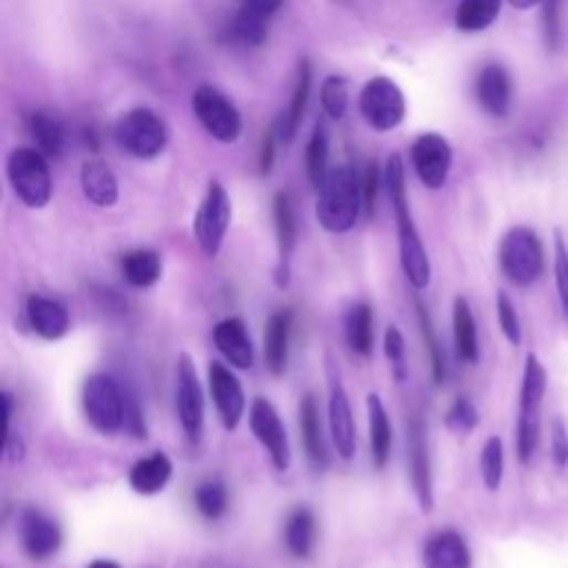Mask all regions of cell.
Here are the masks:
<instances>
[{"instance_id":"cell-1","label":"cell","mask_w":568,"mask_h":568,"mask_svg":"<svg viewBox=\"0 0 568 568\" xmlns=\"http://www.w3.org/2000/svg\"><path fill=\"white\" fill-rule=\"evenodd\" d=\"M387 189L391 198V207L396 213V224H398V246H400V264L411 282V287L422 292L429 287L431 282V260L427 253V246L422 242V235L416 227L411 207H409V196H407V173H404V162L398 154H393L387 162Z\"/></svg>"},{"instance_id":"cell-2","label":"cell","mask_w":568,"mask_h":568,"mask_svg":"<svg viewBox=\"0 0 568 568\" xmlns=\"http://www.w3.org/2000/svg\"><path fill=\"white\" fill-rule=\"evenodd\" d=\"M362 207V176L347 165L332 169L318 189L316 218L320 227L329 233H347L356 227Z\"/></svg>"},{"instance_id":"cell-3","label":"cell","mask_w":568,"mask_h":568,"mask_svg":"<svg viewBox=\"0 0 568 568\" xmlns=\"http://www.w3.org/2000/svg\"><path fill=\"white\" fill-rule=\"evenodd\" d=\"M548 376L544 365L537 356L528 354L522 374V389H519V416H517V455L526 464L530 462L537 440H539V413L541 400L546 396Z\"/></svg>"},{"instance_id":"cell-4","label":"cell","mask_w":568,"mask_h":568,"mask_svg":"<svg viewBox=\"0 0 568 568\" xmlns=\"http://www.w3.org/2000/svg\"><path fill=\"white\" fill-rule=\"evenodd\" d=\"M8 180L17 198L30 209H43L54 193L48 156L36 147H19L8 158Z\"/></svg>"},{"instance_id":"cell-5","label":"cell","mask_w":568,"mask_h":568,"mask_svg":"<svg viewBox=\"0 0 568 568\" xmlns=\"http://www.w3.org/2000/svg\"><path fill=\"white\" fill-rule=\"evenodd\" d=\"M127 391L107 374H94L83 385V409L87 422L103 435L125 429Z\"/></svg>"},{"instance_id":"cell-6","label":"cell","mask_w":568,"mask_h":568,"mask_svg":"<svg viewBox=\"0 0 568 568\" xmlns=\"http://www.w3.org/2000/svg\"><path fill=\"white\" fill-rule=\"evenodd\" d=\"M499 266L515 287H530L544 271V249L535 231L513 227L499 244Z\"/></svg>"},{"instance_id":"cell-7","label":"cell","mask_w":568,"mask_h":568,"mask_svg":"<svg viewBox=\"0 0 568 568\" xmlns=\"http://www.w3.org/2000/svg\"><path fill=\"white\" fill-rule=\"evenodd\" d=\"M116 140L129 156L138 160H154L165 151L169 134L158 114L147 107H138L118 120Z\"/></svg>"},{"instance_id":"cell-8","label":"cell","mask_w":568,"mask_h":568,"mask_svg":"<svg viewBox=\"0 0 568 568\" xmlns=\"http://www.w3.org/2000/svg\"><path fill=\"white\" fill-rule=\"evenodd\" d=\"M229 222H231L229 193L218 180H209L207 193L193 218V235H196L200 249L209 257H215L220 253L224 235L229 231Z\"/></svg>"},{"instance_id":"cell-9","label":"cell","mask_w":568,"mask_h":568,"mask_svg":"<svg viewBox=\"0 0 568 568\" xmlns=\"http://www.w3.org/2000/svg\"><path fill=\"white\" fill-rule=\"evenodd\" d=\"M360 112L376 132H393L407 116V101L391 78L376 76L360 92Z\"/></svg>"},{"instance_id":"cell-10","label":"cell","mask_w":568,"mask_h":568,"mask_svg":"<svg viewBox=\"0 0 568 568\" xmlns=\"http://www.w3.org/2000/svg\"><path fill=\"white\" fill-rule=\"evenodd\" d=\"M191 107L200 125L207 129L209 136L215 140L231 145L242 134V118L235 105L215 87L202 85L191 96Z\"/></svg>"},{"instance_id":"cell-11","label":"cell","mask_w":568,"mask_h":568,"mask_svg":"<svg viewBox=\"0 0 568 568\" xmlns=\"http://www.w3.org/2000/svg\"><path fill=\"white\" fill-rule=\"evenodd\" d=\"M176 411L185 435L191 442H200L204 431V393L189 354H180L176 362Z\"/></svg>"},{"instance_id":"cell-12","label":"cell","mask_w":568,"mask_h":568,"mask_svg":"<svg viewBox=\"0 0 568 568\" xmlns=\"http://www.w3.org/2000/svg\"><path fill=\"white\" fill-rule=\"evenodd\" d=\"M249 427L262 449L269 453L275 471L287 473L292 466V449L287 429L282 424L277 409L266 398H255L249 409Z\"/></svg>"},{"instance_id":"cell-13","label":"cell","mask_w":568,"mask_h":568,"mask_svg":"<svg viewBox=\"0 0 568 568\" xmlns=\"http://www.w3.org/2000/svg\"><path fill=\"white\" fill-rule=\"evenodd\" d=\"M411 165L427 189H442L453 165L451 145L440 134H422L411 147Z\"/></svg>"},{"instance_id":"cell-14","label":"cell","mask_w":568,"mask_h":568,"mask_svg":"<svg viewBox=\"0 0 568 568\" xmlns=\"http://www.w3.org/2000/svg\"><path fill=\"white\" fill-rule=\"evenodd\" d=\"M207 380H209V393H211V400L215 404L222 427L227 431H235L244 416V409H246L244 389H242L238 376L227 365L213 360V362H209Z\"/></svg>"},{"instance_id":"cell-15","label":"cell","mask_w":568,"mask_h":568,"mask_svg":"<svg viewBox=\"0 0 568 568\" xmlns=\"http://www.w3.org/2000/svg\"><path fill=\"white\" fill-rule=\"evenodd\" d=\"M273 222H275V238H277V266L273 280L280 290L290 287L292 280V257L298 242V224L292 198L280 191L273 198Z\"/></svg>"},{"instance_id":"cell-16","label":"cell","mask_w":568,"mask_h":568,"mask_svg":"<svg viewBox=\"0 0 568 568\" xmlns=\"http://www.w3.org/2000/svg\"><path fill=\"white\" fill-rule=\"evenodd\" d=\"M409 466H411V482H413L418 504L422 513H431L435 506L433 471H431V455H429V442H427V427L420 416H413L409 424Z\"/></svg>"},{"instance_id":"cell-17","label":"cell","mask_w":568,"mask_h":568,"mask_svg":"<svg viewBox=\"0 0 568 568\" xmlns=\"http://www.w3.org/2000/svg\"><path fill=\"white\" fill-rule=\"evenodd\" d=\"M19 528L23 548L34 561H45L54 557L63 546L61 526L56 524V519H52L39 508H25Z\"/></svg>"},{"instance_id":"cell-18","label":"cell","mask_w":568,"mask_h":568,"mask_svg":"<svg viewBox=\"0 0 568 568\" xmlns=\"http://www.w3.org/2000/svg\"><path fill=\"white\" fill-rule=\"evenodd\" d=\"M329 429L338 455L351 460L356 455V422L347 389L338 374H332L329 385Z\"/></svg>"},{"instance_id":"cell-19","label":"cell","mask_w":568,"mask_h":568,"mask_svg":"<svg viewBox=\"0 0 568 568\" xmlns=\"http://www.w3.org/2000/svg\"><path fill=\"white\" fill-rule=\"evenodd\" d=\"M294 312L277 309L269 316L264 327V367L273 378L287 374L290 367V343H292Z\"/></svg>"},{"instance_id":"cell-20","label":"cell","mask_w":568,"mask_h":568,"mask_svg":"<svg viewBox=\"0 0 568 568\" xmlns=\"http://www.w3.org/2000/svg\"><path fill=\"white\" fill-rule=\"evenodd\" d=\"M213 345L233 369L246 371L253 367V360H255L253 343L249 338V332L242 318L220 320L213 327Z\"/></svg>"},{"instance_id":"cell-21","label":"cell","mask_w":568,"mask_h":568,"mask_svg":"<svg viewBox=\"0 0 568 568\" xmlns=\"http://www.w3.org/2000/svg\"><path fill=\"white\" fill-rule=\"evenodd\" d=\"M25 314H28V323L34 329L36 336H41L43 340H61L67 336L70 332V312L61 301L34 294L28 298L25 305Z\"/></svg>"},{"instance_id":"cell-22","label":"cell","mask_w":568,"mask_h":568,"mask_svg":"<svg viewBox=\"0 0 568 568\" xmlns=\"http://www.w3.org/2000/svg\"><path fill=\"white\" fill-rule=\"evenodd\" d=\"M424 568H473V555L457 530H440L424 544Z\"/></svg>"},{"instance_id":"cell-23","label":"cell","mask_w":568,"mask_h":568,"mask_svg":"<svg viewBox=\"0 0 568 568\" xmlns=\"http://www.w3.org/2000/svg\"><path fill=\"white\" fill-rule=\"evenodd\" d=\"M312 78H314L312 63L303 61L301 67H298V78H296L292 103H290L287 112L282 114V118L275 123L277 138L284 145H290L296 138V134L303 125V118H305V112H307V105H309V96H312Z\"/></svg>"},{"instance_id":"cell-24","label":"cell","mask_w":568,"mask_h":568,"mask_svg":"<svg viewBox=\"0 0 568 568\" xmlns=\"http://www.w3.org/2000/svg\"><path fill=\"white\" fill-rule=\"evenodd\" d=\"M480 107L495 118L506 116L511 105V78L502 65H486L477 76Z\"/></svg>"},{"instance_id":"cell-25","label":"cell","mask_w":568,"mask_h":568,"mask_svg":"<svg viewBox=\"0 0 568 568\" xmlns=\"http://www.w3.org/2000/svg\"><path fill=\"white\" fill-rule=\"evenodd\" d=\"M298 416H301V433H303V444L307 451L309 462L316 469H327L329 466V451L325 444V435H323V422H320V407L314 393H307L301 400L298 407Z\"/></svg>"},{"instance_id":"cell-26","label":"cell","mask_w":568,"mask_h":568,"mask_svg":"<svg viewBox=\"0 0 568 568\" xmlns=\"http://www.w3.org/2000/svg\"><path fill=\"white\" fill-rule=\"evenodd\" d=\"M318 519L309 506H298L290 513L284 524V544L296 559H309L316 548Z\"/></svg>"},{"instance_id":"cell-27","label":"cell","mask_w":568,"mask_h":568,"mask_svg":"<svg viewBox=\"0 0 568 568\" xmlns=\"http://www.w3.org/2000/svg\"><path fill=\"white\" fill-rule=\"evenodd\" d=\"M367 413H369V442H371V460L376 469H385L391 457L393 446V429L387 413V407L378 393L367 396Z\"/></svg>"},{"instance_id":"cell-28","label":"cell","mask_w":568,"mask_h":568,"mask_svg":"<svg viewBox=\"0 0 568 568\" xmlns=\"http://www.w3.org/2000/svg\"><path fill=\"white\" fill-rule=\"evenodd\" d=\"M171 473H173L171 460L162 451H156V453L138 460L132 466L127 480H129V486L138 495H156L169 484Z\"/></svg>"},{"instance_id":"cell-29","label":"cell","mask_w":568,"mask_h":568,"mask_svg":"<svg viewBox=\"0 0 568 568\" xmlns=\"http://www.w3.org/2000/svg\"><path fill=\"white\" fill-rule=\"evenodd\" d=\"M81 187L90 202L96 207H114L118 202V180L114 171L101 160H87L81 167Z\"/></svg>"},{"instance_id":"cell-30","label":"cell","mask_w":568,"mask_h":568,"mask_svg":"<svg viewBox=\"0 0 568 568\" xmlns=\"http://www.w3.org/2000/svg\"><path fill=\"white\" fill-rule=\"evenodd\" d=\"M120 273L134 290H149L162 275V257L154 249H134L120 257Z\"/></svg>"},{"instance_id":"cell-31","label":"cell","mask_w":568,"mask_h":568,"mask_svg":"<svg viewBox=\"0 0 568 568\" xmlns=\"http://www.w3.org/2000/svg\"><path fill=\"white\" fill-rule=\"evenodd\" d=\"M453 338L457 358L466 365H475L480 360V338L473 309L464 296L453 301Z\"/></svg>"},{"instance_id":"cell-32","label":"cell","mask_w":568,"mask_h":568,"mask_svg":"<svg viewBox=\"0 0 568 568\" xmlns=\"http://www.w3.org/2000/svg\"><path fill=\"white\" fill-rule=\"evenodd\" d=\"M345 338L356 356H371L374 351V309L367 303L354 305L345 316Z\"/></svg>"},{"instance_id":"cell-33","label":"cell","mask_w":568,"mask_h":568,"mask_svg":"<svg viewBox=\"0 0 568 568\" xmlns=\"http://www.w3.org/2000/svg\"><path fill=\"white\" fill-rule=\"evenodd\" d=\"M502 0H460L455 12V28L466 34L484 32L499 14Z\"/></svg>"},{"instance_id":"cell-34","label":"cell","mask_w":568,"mask_h":568,"mask_svg":"<svg viewBox=\"0 0 568 568\" xmlns=\"http://www.w3.org/2000/svg\"><path fill=\"white\" fill-rule=\"evenodd\" d=\"M30 134L36 149L48 158H59L65 147V129L56 116L50 112H36L30 118Z\"/></svg>"},{"instance_id":"cell-35","label":"cell","mask_w":568,"mask_h":568,"mask_svg":"<svg viewBox=\"0 0 568 568\" xmlns=\"http://www.w3.org/2000/svg\"><path fill=\"white\" fill-rule=\"evenodd\" d=\"M305 167H307V176L309 182L320 189L329 176V136H327V127L320 120L307 143L305 149Z\"/></svg>"},{"instance_id":"cell-36","label":"cell","mask_w":568,"mask_h":568,"mask_svg":"<svg viewBox=\"0 0 568 568\" xmlns=\"http://www.w3.org/2000/svg\"><path fill=\"white\" fill-rule=\"evenodd\" d=\"M193 499L198 513L211 522H218L229 508V493L224 482L220 480H204L202 484H198Z\"/></svg>"},{"instance_id":"cell-37","label":"cell","mask_w":568,"mask_h":568,"mask_svg":"<svg viewBox=\"0 0 568 568\" xmlns=\"http://www.w3.org/2000/svg\"><path fill=\"white\" fill-rule=\"evenodd\" d=\"M480 473L488 491H497L504 480V442L499 435H491L480 453Z\"/></svg>"},{"instance_id":"cell-38","label":"cell","mask_w":568,"mask_h":568,"mask_svg":"<svg viewBox=\"0 0 568 568\" xmlns=\"http://www.w3.org/2000/svg\"><path fill=\"white\" fill-rule=\"evenodd\" d=\"M416 312H418V325H420V332H422V338H424L427 351H429L433 380L440 385V382H444V378H446V360H444V351H442V347H440V340H438V334H435V327H433V320H431L429 309L418 301V303H416Z\"/></svg>"},{"instance_id":"cell-39","label":"cell","mask_w":568,"mask_h":568,"mask_svg":"<svg viewBox=\"0 0 568 568\" xmlns=\"http://www.w3.org/2000/svg\"><path fill=\"white\" fill-rule=\"evenodd\" d=\"M266 21L269 19L242 6L231 21V39L242 45H260L266 36Z\"/></svg>"},{"instance_id":"cell-40","label":"cell","mask_w":568,"mask_h":568,"mask_svg":"<svg viewBox=\"0 0 568 568\" xmlns=\"http://www.w3.org/2000/svg\"><path fill=\"white\" fill-rule=\"evenodd\" d=\"M320 103L325 114L332 120H340L347 114L349 107V90H347V81L343 76H329L323 83V92H320Z\"/></svg>"},{"instance_id":"cell-41","label":"cell","mask_w":568,"mask_h":568,"mask_svg":"<svg viewBox=\"0 0 568 568\" xmlns=\"http://www.w3.org/2000/svg\"><path fill=\"white\" fill-rule=\"evenodd\" d=\"M444 424L455 435H469L480 424V413H477L475 404L462 396L449 407V411L444 416Z\"/></svg>"},{"instance_id":"cell-42","label":"cell","mask_w":568,"mask_h":568,"mask_svg":"<svg viewBox=\"0 0 568 568\" xmlns=\"http://www.w3.org/2000/svg\"><path fill=\"white\" fill-rule=\"evenodd\" d=\"M555 287L561 312L568 320V246L559 231H555Z\"/></svg>"},{"instance_id":"cell-43","label":"cell","mask_w":568,"mask_h":568,"mask_svg":"<svg viewBox=\"0 0 568 568\" xmlns=\"http://www.w3.org/2000/svg\"><path fill=\"white\" fill-rule=\"evenodd\" d=\"M497 320H499V329H502L504 338L513 347H519L522 345V323L515 312V305L511 303V298L504 292L497 294Z\"/></svg>"},{"instance_id":"cell-44","label":"cell","mask_w":568,"mask_h":568,"mask_svg":"<svg viewBox=\"0 0 568 568\" xmlns=\"http://www.w3.org/2000/svg\"><path fill=\"white\" fill-rule=\"evenodd\" d=\"M385 356L391 362L396 380L404 382V378H407V362H404L407 347H404V336L396 325H391L385 334Z\"/></svg>"},{"instance_id":"cell-45","label":"cell","mask_w":568,"mask_h":568,"mask_svg":"<svg viewBox=\"0 0 568 568\" xmlns=\"http://www.w3.org/2000/svg\"><path fill=\"white\" fill-rule=\"evenodd\" d=\"M550 455L557 469L568 466V433L561 418H555L550 427Z\"/></svg>"},{"instance_id":"cell-46","label":"cell","mask_w":568,"mask_h":568,"mask_svg":"<svg viewBox=\"0 0 568 568\" xmlns=\"http://www.w3.org/2000/svg\"><path fill=\"white\" fill-rule=\"evenodd\" d=\"M125 431H129L138 440L147 438V424H145L143 409L138 407V400L129 391H127V407H125Z\"/></svg>"},{"instance_id":"cell-47","label":"cell","mask_w":568,"mask_h":568,"mask_svg":"<svg viewBox=\"0 0 568 568\" xmlns=\"http://www.w3.org/2000/svg\"><path fill=\"white\" fill-rule=\"evenodd\" d=\"M378 189H380V169L376 162H369L362 173V198H365V209L369 215H374Z\"/></svg>"},{"instance_id":"cell-48","label":"cell","mask_w":568,"mask_h":568,"mask_svg":"<svg viewBox=\"0 0 568 568\" xmlns=\"http://www.w3.org/2000/svg\"><path fill=\"white\" fill-rule=\"evenodd\" d=\"M559 8L561 0H544V32L550 50L559 43Z\"/></svg>"},{"instance_id":"cell-49","label":"cell","mask_w":568,"mask_h":568,"mask_svg":"<svg viewBox=\"0 0 568 568\" xmlns=\"http://www.w3.org/2000/svg\"><path fill=\"white\" fill-rule=\"evenodd\" d=\"M275 143H280V138H277V129H275V123H273V127L264 134V140H262V147H260V173L262 176L271 173V169H273Z\"/></svg>"},{"instance_id":"cell-50","label":"cell","mask_w":568,"mask_h":568,"mask_svg":"<svg viewBox=\"0 0 568 568\" xmlns=\"http://www.w3.org/2000/svg\"><path fill=\"white\" fill-rule=\"evenodd\" d=\"M242 6H246L253 12H257L264 19H271L280 10L282 0H242Z\"/></svg>"},{"instance_id":"cell-51","label":"cell","mask_w":568,"mask_h":568,"mask_svg":"<svg viewBox=\"0 0 568 568\" xmlns=\"http://www.w3.org/2000/svg\"><path fill=\"white\" fill-rule=\"evenodd\" d=\"M6 453H8L12 460H23V455H25L23 440H21L19 435H12V431L6 433Z\"/></svg>"},{"instance_id":"cell-52","label":"cell","mask_w":568,"mask_h":568,"mask_svg":"<svg viewBox=\"0 0 568 568\" xmlns=\"http://www.w3.org/2000/svg\"><path fill=\"white\" fill-rule=\"evenodd\" d=\"M508 3L515 8V10H530L539 3H544V0H508Z\"/></svg>"},{"instance_id":"cell-53","label":"cell","mask_w":568,"mask_h":568,"mask_svg":"<svg viewBox=\"0 0 568 568\" xmlns=\"http://www.w3.org/2000/svg\"><path fill=\"white\" fill-rule=\"evenodd\" d=\"M87 568H123V566L114 559H94Z\"/></svg>"}]
</instances>
